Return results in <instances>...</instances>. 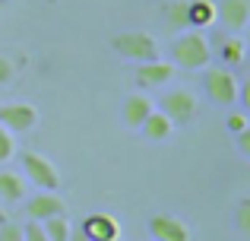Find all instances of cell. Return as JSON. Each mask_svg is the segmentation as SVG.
<instances>
[{"label": "cell", "instance_id": "5", "mask_svg": "<svg viewBox=\"0 0 250 241\" xmlns=\"http://www.w3.org/2000/svg\"><path fill=\"white\" fill-rule=\"evenodd\" d=\"M206 95L215 105H234L238 102V80L228 67H206Z\"/></svg>", "mask_w": 250, "mask_h": 241}, {"label": "cell", "instance_id": "8", "mask_svg": "<svg viewBox=\"0 0 250 241\" xmlns=\"http://www.w3.org/2000/svg\"><path fill=\"white\" fill-rule=\"evenodd\" d=\"M80 232L89 241H121V222L111 213H89L80 222Z\"/></svg>", "mask_w": 250, "mask_h": 241}, {"label": "cell", "instance_id": "25", "mask_svg": "<svg viewBox=\"0 0 250 241\" xmlns=\"http://www.w3.org/2000/svg\"><path fill=\"white\" fill-rule=\"evenodd\" d=\"M234 140H238L241 155H250V127H247V130H241V133H234Z\"/></svg>", "mask_w": 250, "mask_h": 241}, {"label": "cell", "instance_id": "11", "mask_svg": "<svg viewBox=\"0 0 250 241\" xmlns=\"http://www.w3.org/2000/svg\"><path fill=\"white\" fill-rule=\"evenodd\" d=\"M149 235H152L155 241H190V229L177 216L159 213V216L149 219Z\"/></svg>", "mask_w": 250, "mask_h": 241}, {"label": "cell", "instance_id": "14", "mask_svg": "<svg viewBox=\"0 0 250 241\" xmlns=\"http://www.w3.org/2000/svg\"><path fill=\"white\" fill-rule=\"evenodd\" d=\"M140 130L149 143H165V140H171V133H174V124L168 121V114L162 111V108H152V111L146 114V121L140 124Z\"/></svg>", "mask_w": 250, "mask_h": 241}, {"label": "cell", "instance_id": "12", "mask_svg": "<svg viewBox=\"0 0 250 241\" xmlns=\"http://www.w3.org/2000/svg\"><path fill=\"white\" fill-rule=\"evenodd\" d=\"M212 54H219V61L225 64V67H241L244 57H247V44H244V38H241L238 32H234V35H219Z\"/></svg>", "mask_w": 250, "mask_h": 241}, {"label": "cell", "instance_id": "19", "mask_svg": "<svg viewBox=\"0 0 250 241\" xmlns=\"http://www.w3.org/2000/svg\"><path fill=\"white\" fill-rule=\"evenodd\" d=\"M13 155H16V133H13V130H6L3 124H0V165H3V162H10Z\"/></svg>", "mask_w": 250, "mask_h": 241}, {"label": "cell", "instance_id": "23", "mask_svg": "<svg viewBox=\"0 0 250 241\" xmlns=\"http://www.w3.org/2000/svg\"><path fill=\"white\" fill-rule=\"evenodd\" d=\"M225 127L231 130V133H241V130H247V127H250V118H247V114H228Z\"/></svg>", "mask_w": 250, "mask_h": 241}, {"label": "cell", "instance_id": "20", "mask_svg": "<svg viewBox=\"0 0 250 241\" xmlns=\"http://www.w3.org/2000/svg\"><path fill=\"white\" fill-rule=\"evenodd\" d=\"M22 241H48V235H44V229H42V222H25L22 225Z\"/></svg>", "mask_w": 250, "mask_h": 241}, {"label": "cell", "instance_id": "16", "mask_svg": "<svg viewBox=\"0 0 250 241\" xmlns=\"http://www.w3.org/2000/svg\"><path fill=\"white\" fill-rule=\"evenodd\" d=\"M0 200L6 203H22L25 200V178L16 172H0Z\"/></svg>", "mask_w": 250, "mask_h": 241}, {"label": "cell", "instance_id": "9", "mask_svg": "<svg viewBox=\"0 0 250 241\" xmlns=\"http://www.w3.org/2000/svg\"><path fill=\"white\" fill-rule=\"evenodd\" d=\"M61 213H67V206L57 197V191H38L35 197L25 203V216H29L32 222H44V219L61 216Z\"/></svg>", "mask_w": 250, "mask_h": 241}, {"label": "cell", "instance_id": "17", "mask_svg": "<svg viewBox=\"0 0 250 241\" xmlns=\"http://www.w3.org/2000/svg\"><path fill=\"white\" fill-rule=\"evenodd\" d=\"M42 229H44V235H48V241H70V219L63 216H51V219H44L42 222Z\"/></svg>", "mask_w": 250, "mask_h": 241}, {"label": "cell", "instance_id": "28", "mask_svg": "<svg viewBox=\"0 0 250 241\" xmlns=\"http://www.w3.org/2000/svg\"><path fill=\"white\" fill-rule=\"evenodd\" d=\"M152 241H155V238H152Z\"/></svg>", "mask_w": 250, "mask_h": 241}, {"label": "cell", "instance_id": "21", "mask_svg": "<svg viewBox=\"0 0 250 241\" xmlns=\"http://www.w3.org/2000/svg\"><path fill=\"white\" fill-rule=\"evenodd\" d=\"M0 241H22V225L19 222H3L0 225Z\"/></svg>", "mask_w": 250, "mask_h": 241}, {"label": "cell", "instance_id": "10", "mask_svg": "<svg viewBox=\"0 0 250 241\" xmlns=\"http://www.w3.org/2000/svg\"><path fill=\"white\" fill-rule=\"evenodd\" d=\"M215 22H225V29L241 35L250 25V0H225L222 6H215Z\"/></svg>", "mask_w": 250, "mask_h": 241}, {"label": "cell", "instance_id": "13", "mask_svg": "<svg viewBox=\"0 0 250 241\" xmlns=\"http://www.w3.org/2000/svg\"><path fill=\"white\" fill-rule=\"evenodd\" d=\"M152 99L149 95H143V92H133V95H127L124 99V108H121V121L127 124V127H133V130H140V124L146 121V114L152 111Z\"/></svg>", "mask_w": 250, "mask_h": 241}, {"label": "cell", "instance_id": "24", "mask_svg": "<svg viewBox=\"0 0 250 241\" xmlns=\"http://www.w3.org/2000/svg\"><path fill=\"white\" fill-rule=\"evenodd\" d=\"M13 73H16V64H13L10 57L0 54V86H6V83L13 80Z\"/></svg>", "mask_w": 250, "mask_h": 241}, {"label": "cell", "instance_id": "2", "mask_svg": "<svg viewBox=\"0 0 250 241\" xmlns=\"http://www.w3.org/2000/svg\"><path fill=\"white\" fill-rule=\"evenodd\" d=\"M111 48H114L124 61H133V64L159 57V42H155L149 32H121V35L111 38Z\"/></svg>", "mask_w": 250, "mask_h": 241}, {"label": "cell", "instance_id": "6", "mask_svg": "<svg viewBox=\"0 0 250 241\" xmlns=\"http://www.w3.org/2000/svg\"><path fill=\"white\" fill-rule=\"evenodd\" d=\"M174 64L168 61H159V57H152V61H143L136 64V73H133V83L140 89H165L171 80H174Z\"/></svg>", "mask_w": 250, "mask_h": 241}, {"label": "cell", "instance_id": "18", "mask_svg": "<svg viewBox=\"0 0 250 241\" xmlns=\"http://www.w3.org/2000/svg\"><path fill=\"white\" fill-rule=\"evenodd\" d=\"M165 16H168L171 29H190V25H187V0H174V3H168Z\"/></svg>", "mask_w": 250, "mask_h": 241}, {"label": "cell", "instance_id": "4", "mask_svg": "<svg viewBox=\"0 0 250 241\" xmlns=\"http://www.w3.org/2000/svg\"><path fill=\"white\" fill-rule=\"evenodd\" d=\"M162 111L168 114V121L174 127H187L200 114V102H196L193 89H168L162 95Z\"/></svg>", "mask_w": 250, "mask_h": 241}, {"label": "cell", "instance_id": "26", "mask_svg": "<svg viewBox=\"0 0 250 241\" xmlns=\"http://www.w3.org/2000/svg\"><path fill=\"white\" fill-rule=\"evenodd\" d=\"M70 241H89V238H85V235H83V232H80V229H76V232H70Z\"/></svg>", "mask_w": 250, "mask_h": 241}, {"label": "cell", "instance_id": "1", "mask_svg": "<svg viewBox=\"0 0 250 241\" xmlns=\"http://www.w3.org/2000/svg\"><path fill=\"white\" fill-rule=\"evenodd\" d=\"M171 64L177 70H206L212 64V42L203 29H187L171 42Z\"/></svg>", "mask_w": 250, "mask_h": 241}, {"label": "cell", "instance_id": "3", "mask_svg": "<svg viewBox=\"0 0 250 241\" xmlns=\"http://www.w3.org/2000/svg\"><path fill=\"white\" fill-rule=\"evenodd\" d=\"M19 165H22V175L25 181L38 187V191H57L61 187V175H57V165L42 153H22L19 155Z\"/></svg>", "mask_w": 250, "mask_h": 241}, {"label": "cell", "instance_id": "22", "mask_svg": "<svg viewBox=\"0 0 250 241\" xmlns=\"http://www.w3.org/2000/svg\"><path fill=\"white\" fill-rule=\"evenodd\" d=\"M238 229L241 235H250V200H241L238 206Z\"/></svg>", "mask_w": 250, "mask_h": 241}, {"label": "cell", "instance_id": "15", "mask_svg": "<svg viewBox=\"0 0 250 241\" xmlns=\"http://www.w3.org/2000/svg\"><path fill=\"white\" fill-rule=\"evenodd\" d=\"M215 22L212 0H187V25L190 29H209Z\"/></svg>", "mask_w": 250, "mask_h": 241}, {"label": "cell", "instance_id": "27", "mask_svg": "<svg viewBox=\"0 0 250 241\" xmlns=\"http://www.w3.org/2000/svg\"><path fill=\"white\" fill-rule=\"evenodd\" d=\"M0 3H3V0H0Z\"/></svg>", "mask_w": 250, "mask_h": 241}, {"label": "cell", "instance_id": "7", "mask_svg": "<svg viewBox=\"0 0 250 241\" xmlns=\"http://www.w3.org/2000/svg\"><path fill=\"white\" fill-rule=\"evenodd\" d=\"M0 124L13 133H25L38 124V111L29 102H3L0 105Z\"/></svg>", "mask_w": 250, "mask_h": 241}]
</instances>
